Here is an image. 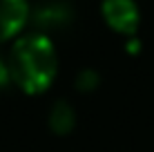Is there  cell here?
<instances>
[{"label": "cell", "mask_w": 154, "mask_h": 152, "mask_svg": "<svg viewBox=\"0 0 154 152\" xmlns=\"http://www.w3.org/2000/svg\"><path fill=\"white\" fill-rule=\"evenodd\" d=\"M7 67L9 81L16 83L20 92L29 96L42 94L58 74L56 45L47 34H40V31L18 36L9 49Z\"/></svg>", "instance_id": "obj_1"}, {"label": "cell", "mask_w": 154, "mask_h": 152, "mask_svg": "<svg viewBox=\"0 0 154 152\" xmlns=\"http://www.w3.org/2000/svg\"><path fill=\"white\" fill-rule=\"evenodd\" d=\"M100 16L109 29L123 36H134L141 25V11L134 0H103Z\"/></svg>", "instance_id": "obj_2"}, {"label": "cell", "mask_w": 154, "mask_h": 152, "mask_svg": "<svg viewBox=\"0 0 154 152\" xmlns=\"http://www.w3.org/2000/svg\"><path fill=\"white\" fill-rule=\"evenodd\" d=\"M31 18L29 0H0V43L18 38Z\"/></svg>", "instance_id": "obj_3"}, {"label": "cell", "mask_w": 154, "mask_h": 152, "mask_svg": "<svg viewBox=\"0 0 154 152\" xmlns=\"http://www.w3.org/2000/svg\"><path fill=\"white\" fill-rule=\"evenodd\" d=\"M47 123H49V130L54 134H69L74 128H76V112H74V105L67 101H56L49 110V116H47Z\"/></svg>", "instance_id": "obj_4"}, {"label": "cell", "mask_w": 154, "mask_h": 152, "mask_svg": "<svg viewBox=\"0 0 154 152\" xmlns=\"http://www.w3.org/2000/svg\"><path fill=\"white\" fill-rule=\"evenodd\" d=\"M34 18L38 23V27H58V25H65L67 18H72V14L67 11V7L63 2H49L42 5L34 11Z\"/></svg>", "instance_id": "obj_5"}, {"label": "cell", "mask_w": 154, "mask_h": 152, "mask_svg": "<svg viewBox=\"0 0 154 152\" xmlns=\"http://www.w3.org/2000/svg\"><path fill=\"white\" fill-rule=\"evenodd\" d=\"M98 87V74L94 70H83V72H78V76H76V90L78 92H94Z\"/></svg>", "instance_id": "obj_6"}, {"label": "cell", "mask_w": 154, "mask_h": 152, "mask_svg": "<svg viewBox=\"0 0 154 152\" xmlns=\"http://www.w3.org/2000/svg\"><path fill=\"white\" fill-rule=\"evenodd\" d=\"M9 83V67H7V60L0 56V87H5Z\"/></svg>", "instance_id": "obj_7"}]
</instances>
